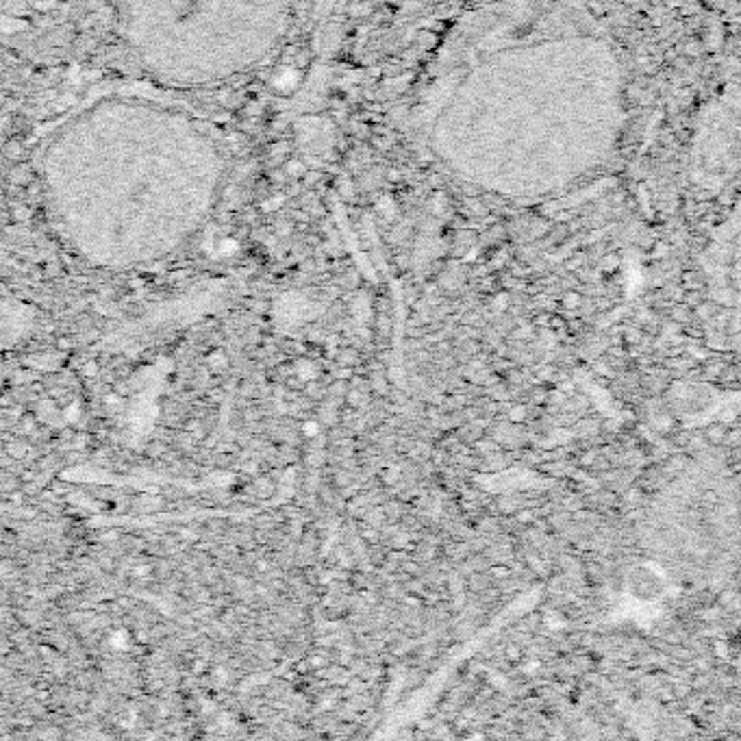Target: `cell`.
<instances>
[{
    "instance_id": "cell-1",
    "label": "cell",
    "mask_w": 741,
    "mask_h": 741,
    "mask_svg": "<svg viewBox=\"0 0 741 741\" xmlns=\"http://www.w3.org/2000/svg\"><path fill=\"white\" fill-rule=\"evenodd\" d=\"M627 122L615 37L580 0H502L439 76L428 146L463 185L539 203L598 174Z\"/></svg>"
},
{
    "instance_id": "cell-8",
    "label": "cell",
    "mask_w": 741,
    "mask_h": 741,
    "mask_svg": "<svg viewBox=\"0 0 741 741\" xmlns=\"http://www.w3.org/2000/svg\"><path fill=\"white\" fill-rule=\"evenodd\" d=\"M76 415H79V407H76V405H72V407L65 409V417H68V420H76Z\"/></svg>"
},
{
    "instance_id": "cell-5",
    "label": "cell",
    "mask_w": 741,
    "mask_h": 741,
    "mask_svg": "<svg viewBox=\"0 0 741 741\" xmlns=\"http://www.w3.org/2000/svg\"><path fill=\"white\" fill-rule=\"evenodd\" d=\"M209 366H211V368H215V370H218V368H224V366H226V355H224V353H220V350H218V353H213V355H211Z\"/></svg>"
},
{
    "instance_id": "cell-4",
    "label": "cell",
    "mask_w": 741,
    "mask_h": 741,
    "mask_svg": "<svg viewBox=\"0 0 741 741\" xmlns=\"http://www.w3.org/2000/svg\"><path fill=\"white\" fill-rule=\"evenodd\" d=\"M715 274L724 287H718L722 304H732L741 298V205L724 224L722 238L715 246Z\"/></svg>"
},
{
    "instance_id": "cell-2",
    "label": "cell",
    "mask_w": 741,
    "mask_h": 741,
    "mask_svg": "<svg viewBox=\"0 0 741 741\" xmlns=\"http://www.w3.org/2000/svg\"><path fill=\"white\" fill-rule=\"evenodd\" d=\"M224 170L222 148L189 115L102 100L50 139L42 185L76 248L102 261H137L168 252L205 222Z\"/></svg>"
},
{
    "instance_id": "cell-3",
    "label": "cell",
    "mask_w": 741,
    "mask_h": 741,
    "mask_svg": "<svg viewBox=\"0 0 741 741\" xmlns=\"http://www.w3.org/2000/svg\"><path fill=\"white\" fill-rule=\"evenodd\" d=\"M294 0H124L122 28L139 65L178 87L252 72L283 44Z\"/></svg>"
},
{
    "instance_id": "cell-7",
    "label": "cell",
    "mask_w": 741,
    "mask_h": 741,
    "mask_svg": "<svg viewBox=\"0 0 741 741\" xmlns=\"http://www.w3.org/2000/svg\"><path fill=\"white\" fill-rule=\"evenodd\" d=\"M318 428H320V426H318L316 422H306V424H304V433H306L309 437H311V435H318Z\"/></svg>"
},
{
    "instance_id": "cell-6",
    "label": "cell",
    "mask_w": 741,
    "mask_h": 741,
    "mask_svg": "<svg viewBox=\"0 0 741 741\" xmlns=\"http://www.w3.org/2000/svg\"><path fill=\"white\" fill-rule=\"evenodd\" d=\"M707 435H709V437H711L713 442H720V439L724 437V431H722V428H720V426H713V428H711V431H709Z\"/></svg>"
}]
</instances>
